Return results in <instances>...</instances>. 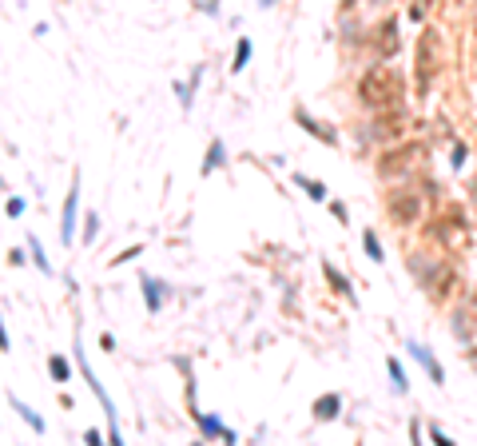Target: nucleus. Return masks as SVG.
Segmentation results:
<instances>
[{
    "instance_id": "0eeeda50",
    "label": "nucleus",
    "mask_w": 477,
    "mask_h": 446,
    "mask_svg": "<svg viewBox=\"0 0 477 446\" xmlns=\"http://www.w3.org/2000/svg\"><path fill=\"white\" fill-rule=\"evenodd\" d=\"M438 231H442L449 243H461V239H465V227H461L458 215H445V220H438Z\"/></svg>"
},
{
    "instance_id": "dca6fc26",
    "label": "nucleus",
    "mask_w": 477,
    "mask_h": 446,
    "mask_svg": "<svg viewBox=\"0 0 477 446\" xmlns=\"http://www.w3.org/2000/svg\"><path fill=\"white\" fill-rule=\"evenodd\" d=\"M299 184H302V188H306V191H310L315 199H322V184H315V179H302V175H299Z\"/></svg>"
},
{
    "instance_id": "f257e3e1",
    "label": "nucleus",
    "mask_w": 477,
    "mask_h": 446,
    "mask_svg": "<svg viewBox=\"0 0 477 446\" xmlns=\"http://www.w3.org/2000/svg\"><path fill=\"white\" fill-rule=\"evenodd\" d=\"M402 92H406V84H402V76H398L394 68H370L362 76V84H358V96H362L370 108H378V112H390L402 104Z\"/></svg>"
},
{
    "instance_id": "9d476101",
    "label": "nucleus",
    "mask_w": 477,
    "mask_h": 446,
    "mask_svg": "<svg viewBox=\"0 0 477 446\" xmlns=\"http://www.w3.org/2000/svg\"><path fill=\"white\" fill-rule=\"evenodd\" d=\"M299 124L306 127V132H315V136H318L322 143H334V132H322V127H318L315 120H310V116H302V112H299Z\"/></svg>"
},
{
    "instance_id": "9b49d317",
    "label": "nucleus",
    "mask_w": 477,
    "mask_h": 446,
    "mask_svg": "<svg viewBox=\"0 0 477 446\" xmlns=\"http://www.w3.org/2000/svg\"><path fill=\"white\" fill-rule=\"evenodd\" d=\"M394 132H402V120H394V116H382L374 127V136H394Z\"/></svg>"
},
{
    "instance_id": "39448f33",
    "label": "nucleus",
    "mask_w": 477,
    "mask_h": 446,
    "mask_svg": "<svg viewBox=\"0 0 477 446\" xmlns=\"http://www.w3.org/2000/svg\"><path fill=\"white\" fill-rule=\"evenodd\" d=\"M374 48H378V56H394L398 52V20H382L378 32H374Z\"/></svg>"
},
{
    "instance_id": "7ed1b4c3",
    "label": "nucleus",
    "mask_w": 477,
    "mask_h": 446,
    "mask_svg": "<svg viewBox=\"0 0 477 446\" xmlns=\"http://www.w3.org/2000/svg\"><path fill=\"white\" fill-rule=\"evenodd\" d=\"M418 156H422V148H418V143H406V148H390V152L378 159V172L386 175V179H394V175H402Z\"/></svg>"
},
{
    "instance_id": "f3484780",
    "label": "nucleus",
    "mask_w": 477,
    "mask_h": 446,
    "mask_svg": "<svg viewBox=\"0 0 477 446\" xmlns=\"http://www.w3.org/2000/svg\"><path fill=\"white\" fill-rule=\"evenodd\" d=\"M474 315H477V291H474Z\"/></svg>"
},
{
    "instance_id": "6ab92c4d",
    "label": "nucleus",
    "mask_w": 477,
    "mask_h": 446,
    "mask_svg": "<svg viewBox=\"0 0 477 446\" xmlns=\"http://www.w3.org/2000/svg\"><path fill=\"white\" fill-rule=\"evenodd\" d=\"M474 195H477V188H474Z\"/></svg>"
},
{
    "instance_id": "f8f14e48",
    "label": "nucleus",
    "mask_w": 477,
    "mask_h": 446,
    "mask_svg": "<svg viewBox=\"0 0 477 446\" xmlns=\"http://www.w3.org/2000/svg\"><path fill=\"white\" fill-rule=\"evenodd\" d=\"M326 279H330V287H334V291H342V295H346V279H342V275H338L334 267H326Z\"/></svg>"
},
{
    "instance_id": "4468645a",
    "label": "nucleus",
    "mask_w": 477,
    "mask_h": 446,
    "mask_svg": "<svg viewBox=\"0 0 477 446\" xmlns=\"http://www.w3.org/2000/svg\"><path fill=\"white\" fill-rule=\"evenodd\" d=\"M52 375H56V382H64L68 379V363H64V359H52Z\"/></svg>"
},
{
    "instance_id": "423d86ee",
    "label": "nucleus",
    "mask_w": 477,
    "mask_h": 446,
    "mask_svg": "<svg viewBox=\"0 0 477 446\" xmlns=\"http://www.w3.org/2000/svg\"><path fill=\"white\" fill-rule=\"evenodd\" d=\"M429 283H433V287H429V299H438V303H442L445 295H449V287H453V267H438Z\"/></svg>"
},
{
    "instance_id": "a211bd4d",
    "label": "nucleus",
    "mask_w": 477,
    "mask_h": 446,
    "mask_svg": "<svg viewBox=\"0 0 477 446\" xmlns=\"http://www.w3.org/2000/svg\"><path fill=\"white\" fill-rule=\"evenodd\" d=\"M263 4H270V0H263Z\"/></svg>"
},
{
    "instance_id": "f03ea898",
    "label": "nucleus",
    "mask_w": 477,
    "mask_h": 446,
    "mask_svg": "<svg viewBox=\"0 0 477 446\" xmlns=\"http://www.w3.org/2000/svg\"><path fill=\"white\" fill-rule=\"evenodd\" d=\"M433 72H438V36L426 32V36L418 40V92H422V96L429 92Z\"/></svg>"
},
{
    "instance_id": "1a4fd4ad",
    "label": "nucleus",
    "mask_w": 477,
    "mask_h": 446,
    "mask_svg": "<svg viewBox=\"0 0 477 446\" xmlns=\"http://www.w3.org/2000/svg\"><path fill=\"white\" fill-rule=\"evenodd\" d=\"M72 223H76V191H72L68 204H64V239H72Z\"/></svg>"
},
{
    "instance_id": "ddd939ff",
    "label": "nucleus",
    "mask_w": 477,
    "mask_h": 446,
    "mask_svg": "<svg viewBox=\"0 0 477 446\" xmlns=\"http://www.w3.org/2000/svg\"><path fill=\"white\" fill-rule=\"evenodd\" d=\"M247 56H251V44H247V40H238V48H235V68H243V64H247Z\"/></svg>"
},
{
    "instance_id": "20e7f679",
    "label": "nucleus",
    "mask_w": 477,
    "mask_h": 446,
    "mask_svg": "<svg viewBox=\"0 0 477 446\" xmlns=\"http://www.w3.org/2000/svg\"><path fill=\"white\" fill-rule=\"evenodd\" d=\"M390 215H394V223H413L418 215H422V204H418V195H410V191L394 195V199H390Z\"/></svg>"
},
{
    "instance_id": "6e6552de",
    "label": "nucleus",
    "mask_w": 477,
    "mask_h": 446,
    "mask_svg": "<svg viewBox=\"0 0 477 446\" xmlns=\"http://www.w3.org/2000/svg\"><path fill=\"white\" fill-rule=\"evenodd\" d=\"M338 407H342V402H338V395H322L315 402V418H322V422H326V418H334V414H338Z\"/></svg>"
},
{
    "instance_id": "2eb2a0df",
    "label": "nucleus",
    "mask_w": 477,
    "mask_h": 446,
    "mask_svg": "<svg viewBox=\"0 0 477 446\" xmlns=\"http://www.w3.org/2000/svg\"><path fill=\"white\" fill-rule=\"evenodd\" d=\"M362 243H366V251H370V259H382V251H378V239L370 235V231H366V239H362Z\"/></svg>"
}]
</instances>
